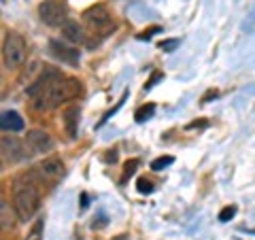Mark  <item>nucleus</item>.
<instances>
[{"label":"nucleus","instance_id":"nucleus-1","mask_svg":"<svg viewBox=\"0 0 255 240\" xmlns=\"http://www.w3.org/2000/svg\"><path fill=\"white\" fill-rule=\"evenodd\" d=\"M81 81L75 77H64L58 75L53 77L49 83H45L32 98H34V109L36 111H49L60 107L62 102H68L81 94Z\"/></svg>","mask_w":255,"mask_h":240},{"label":"nucleus","instance_id":"nucleus-2","mask_svg":"<svg viewBox=\"0 0 255 240\" xmlns=\"http://www.w3.org/2000/svg\"><path fill=\"white\" fill-rule=\"evenodd\" d=\"M41 206V191L28 179H17L13 183V209L19 221H30Z\"/></svg>","mask_w":255,"mask_h":240},{"label":"nucleus","instance_id":"nucleus-3","mask_svg":"<svg viewBox=\"0 0 255 240\" xmlns=\"http://www.w3.org/2000/svg\"><path fill=\"white\" fill-rule=\"evenodd\" d=\"M28 58V45L17 32H9L2 43V62L6 68H19Z\"/></svg>","mask_w":255,"mask_h":240},{"label":"nucleus","instance_id":"nucleus-4","mask_svg":"<svg viewBox=\"0 0 255 240\" xmlns=\"http://www.w3.org/2000/svg\"><path fill=\"white\" fill-rule=\"evenodd\" d=\"M38 17L51 28L64 26L68 21V6L64 0H43L38 6Z\"/></svg>","mask_w":255,"mask_h":240},{"label":"nucleus","instance_id":"nucleus-5","mask_svg":"<svg viewBox=\"0 0 255 240\" xmlns=\"http://www.w3.org/2000/svg\"><path fill=\"white\" fill-rule=\"evenodd\" d=\"M23 145H26V151L28 155H43V153H49L53 149V138L45 130H30L26 134V140H23Z\"/></svg>","mask_w":255,"mask_h":240},{"label":"nucleus","instance_id":"nucleus-6","mask_svg":"<svg viewBox=\"0 0 255 240\" xmlns=\"http://www.w3.org/2000/svg\"><path fill=\"white\" fill-rule=\"evenodd\" d=\"M0 153L4 155L6 162L17 164L21 159H26L28 151L19 138H15V136H2V138H0Z\"/></svg>","mask_w":255,"mask_h":240},{"label":"nucleus","instance_id":"nucleus-7","mask_svg":"<svg viewBox=\"0 0 255 240\" xmlns=\"http://www.w3.org/2000/svg\"><path fill=\"white\" fill-rule=\"evenodd\" d=\"M34 170H36V174L41 179L49 181V183H55V181H60L64 174H66V166H64V162L58 159V157H45L43 162L34 168Z\"/></svg>","mask_w":255,"mask_h":240},{"label":"nucleus","instance_id":"nucleus-8","mask_svg":"<svg viewBox=\"0 0 255 240\" xmlns=\"http://www.w3.org/2000/svg\"><path fill=\"white\" fill-rule=\"evenodd\" d=\"M83 19H85V23H87V26H90L92 30H107L111 23H113L109 9H107V6H102V4L90 6V9L83 13Z\"/></svg>","mask_w":255,"mask_h":240},{"label":"nucleus","instance_id":"nucleus-9","mask_svg":"<svg viewBox=\"0 0 255 240\" xmlns=\"http://www.w3.org/2000/svg\"><path fill=\"white\" fill-rule=\"evenodd\" d=\"M17 221H19V217H17V213H15L13 204H9V200L0 198V232L13 230Z\"/></svg>","mask_w":255,"mask_h":240},{"label":"nucleus","instance_id":"nucleus-10","mask_svg":"<svg viewBox=\"0 0 255 240\" xmlns=\"http://www.w3.org/2000/svg\"><path fill=\"white\" fill-rule=\"evenodd\" d=\"M49 47H51V51H53L55 58H60L62 62H66V64H79V51L75 49V47H70V45L62 43V41H51Z\"/></svg>","mask_w":255,"mask_h":240},{"label":"nucleus","instance_id":"nucleus-11","mask_svg":"<svg viewBox=\"0 0 255 240\" xmlns=\"http://www.w3.org/2000/svg\"><path fill=\"white\" fill-rule=\"evenodd\" d=\"M23 119L17 111H2L0 113V130L2 132H19L23 130Z\"/></svg>","mask_w":255,"mask_h":240},{"label":"nucleus","instance_id":"nucleus-12","mask_svg":"<svg viewBox=\"0 0 255 240\" xmlns=\"http://www.w3.org/2000/svg\"><path fill=\"white\" fill-rule=\"evenodd\" d=\"M64 127H66V134L68 138H77L79 134V117H81V111H79L77 107H66L64 109Z\"/></svg>","mask_w":255,"mask_h":240},{"label":"nucleus","instance_id":"nucleus-13","mask_svg":"<svg viewBox=\"0 0 255 240\" xmlns=\"http://www.w3.org/2000/svg\"><path fill=\"white\" fill-rule=\"evenodd\" d=\"M62 32H64V38L70 43H85V30L81 23L77 21H66L62 26Z\"/></svg>","mask_w":255,"mask_h":240},{"label":"nucleus","instance_id":"nucleus-14","mask_svg":"<svg viewBox=\"0 0 255 240\" xmlns=\"http://www.w3.org/2000/svg\"><path fill=\"white\" fill-rule=\"evenodd\" d=\"M153 113H155V105H145V107H140V109L136 111L134 119H136L138 123H142V121H147V119L153 117Z\"/></svg>","mask_w":255,"mask_h":240},{"label":"nucleus","instance_id":"nucleus-15","mask_svg":"<svg viewBox=\"0 0 255 240\" xmlns=\"http://www.w3.org/2000/svg\"><path fill=\"white\" fill-rule=\"evenodd\" d=\"M172 162H174V159H172L170 155H166V157H157V159H153V162H151V170L159 172V170H164V168H168Z\"/></svg>","mask_w":255,"mask_h":240},{"label":"nucleus","instance_id":"nucleus-16","mask_svg":"<svg viewBox=\"0 0 255 240\" xmlns=\"http://www.w3.org/2000/svg\"><path fill=\"white\" fill-rule=\"evenodd\" d=\"M138 168V159H128L126 166H124V179H130Z\"/></svg>","mask_w":255,"mask_h":240},{"label":"nucleus","instance_id":"nucleus-17","mask_svg":"<svg viewBox=\"0 0 255 240\" xmlns=\"http://www.w3.org/2000/svg\"><path fill=\"white\" fill-rule=\"evenodd\" d=\"M236 215V206H226L221 213H219V221L221 223H226V221H230Z\"/></svg>","mask_w":255,"mask_h":240},{"label":"nucleus","instance_id":"nucleus-18","mask_svg":"<svg viewBox=\"0 0 255 240\" xmlns=\"http://www.w3.org/2000/svg\"><path fill=\"white\" fill-rule=\"evenodd\" d=\"M177 47H179L177 38H168V41H162V43H159V49H162V51H174Z\"/></svg>","mask_w":255,"mask_h":240},{"label":"nucleus","instance_id":"nucleus-19","mask_svg":"<svg viewBox=\"0 0 255 240\" xmlns=\"http://www.w3.org/2000/svg\"><path fill=\"white\" fill-rule=\"evenodd\" d=\"M136 187H138L140 194H151V191H153V185H151L147 179H138L136 181Z\"/></svg>","mask_w":255,"mask_h":240},{"label":"nucleus","instance_id":"nucleus-20","mask_svg":"<svg viewBox=\"0 0 255 240\" xmlns=\"http://www.w3.org/2000/svg\"><path fill=\"white\" fill-rule=\"evenodd\" d=\"M159 30H162V28H157V26H153V28H149V30H142V32H140V34H138V38H140V41H147V38H151V36H153V34H155V32H159Z\"/></svg>","mask_w":255,"mask_h":240},{"label":"nucleus","instance_id":"nucleus-21","mask_svg":"<svg viewBox=\"0 0 255 240\" xmlns=\"http://www.w3.org/2000/svg\"><path fill=\"white\" fill-rule=\"evenodd\" d=\"M157 79H162V73H155L153 77H151V79H149V81H147V85H145V87H147V90H149V87H153V83L157 81Z\"/></svg>","mask_w":255,"mask_h":240},{"label":"nucleus","instance_id":"nucleus-22","mask_svg":"<svg viewBox=\"0 0 255 240\" xmlns=\"http://www.w3.org/2000/svg\"><path fill=\"white\" fill-rule=\"evenodd\" d=\"M38 230H41V226H36V230L32 232V236H30V240H41V236H38Z\"/></svg>","mask_w":255,"mask_h":240},{"label":"nucleus","instance_id":"nucleus-23","mask_svg":"<svg viewBox=\"0 0 255 240\" xmlns=\"http://www.w3.org/2000/svg\"><path fill=\"white\" fill-rule=\"evenodd\" d=\"M81 202H83V204H81V206H83V209H85V206H87V196H85V194H83V196H81Z\"/></svg>","mask_w":255,"mask_h":240},{"label":"nucleus","instance_id":"nucleus-24","mask_svg":"<svg viewBox=\"0 0 255 240\" xmlns=\"http://www.w3.org/2000/svg\"><path fill=\"white\" fill-rule=\"evenodd\" d=\"M0 172H2V159H0Z\"/></svg>","mask_w":255,"mask_h":240}]
</instances>
